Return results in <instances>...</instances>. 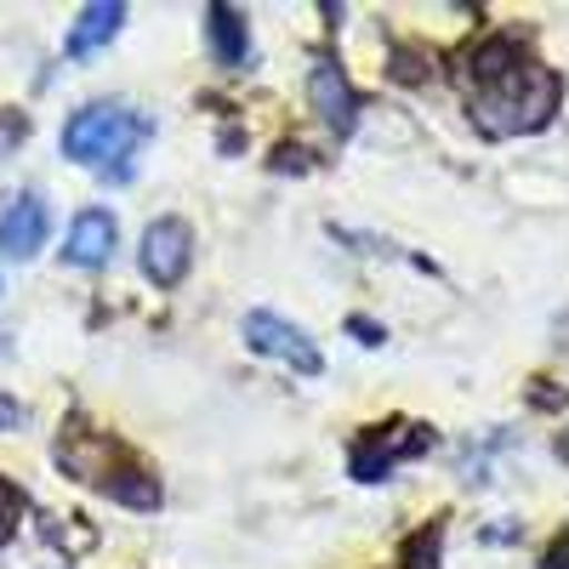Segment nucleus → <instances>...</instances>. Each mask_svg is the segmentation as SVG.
Masks as SVG:
<instances>
[{"label": "nucleus", "instance_id": "1", "mask_svg": "<svg viewBox=\"0 0 569 569\" xmlns=\"http://www.w3.org/2000/svg\"><path fill=\"white\" fill-rule=\"evenodd\" d=\"M558 103V80L525 52V40H485L472 52V109L490 131H536L552 120Z\"/></svg>", "mask_w": 569, "mask_h": 569}, {"label": "nucleus", "instance_id": "5", "mask_svg": "<svg viewBox=\"0 0 569 569\" xmlns=\"http://www.w3.org/2000/svg\"><path fill=\"white\" fill-rule=\"evenodd\" d=\"M46 228H52V206L40 194H18L7 211H0V257L29 262L46 246Z\"/></svg>", "mask_w": 569, "mask_h": 569}, {"label": "nucleus", "instance_id": "6", "mask_svg": "<svg viewBox=\"0 0 569 569\" xmlns=\"http://www.w3.org/2000/svg\"><path fill=\"white\" fill-rule=\"evenodd\" d=\"M114 240H120L114 211H103V206H86V211L69 222L63 262H69V268H103V262L114 257Z\"/></svg>", "mask_w": 569, "mask_h": 569}, {"label": "nucleus", "instance_id": "3", "mask_svg": "<svg viewBox=\"0 0 569 569\" xmlns=\"http://www.w3.org/2000/svg\"><path fill=\"white\" fill-rule=\"evenodd\" d=\"M246 342H251L262 359L291 365L297 376H325V353H319V342L308 337V330H297L284 313H273V308L246 313Z\"/></svg>", "mask_w": 569, "mask_h": 569}, {"label": "nucleus", "instance_id": "10", "mask_svg": "<svg viewBox=\"0 0 569 569\" xmlns=\"http://www.w3.org/2000/svg\"><path fill=\"white\" fill-rule=\"evenodd\" d=\"M211 52L222 69H240L251 58V40H246V12L240 7H211Z\"/></svg>", "mask_w": 569, "mask_h": 569}, {"label": "nucleus", "instance_id": "9", "mask_svg": "<svg viewBox=\"0 0 569 569\" xmlns=\"http://www.w3.org/2000/svg\"><path fill=\"white\" fill-rule=\"evenodd\" d=\"M405 450H427V433H421V427H416V439L365 433V445L353 450V479H359V485H382V479H388V467H393Z\"/></svg>", "mask_w": 569, "mask_h": 569}, {"label": "nucleus", "instance_id": "4", "mask_svg": "<svg viewBox=\"0 0 569 569\" xmlns=\"http://www.w3.org/2000/svg\"><path fill=\"white\" fill-rule=\"evenodd\" d=\"M188 251H194V228L182 217H160L142 228V246H137V262L154 284H177L188 273Z\"/></svg>", "mask_w": 569, "mask_h": 569}, {"label": "nucleus", "instance_id": "13", "mask_svg": "<svg viewBox=\"0 0 569 569\" xmlns=\"http://www.w3.org/2000/svg\"><path fill=\"white\" fill-rule=\"evenodd\" d=\"M7 421H18V405H12V399H0V427H7Z\"/></svg>", "mask_w": 569, "mask_h": 569}, {"label": "nucleus", "instance_id": "8", "mask_svg": "<svg viewBox=\"0 0 569 569\" xmlns=\"http://www.w3.org/2000/svg\"><path fill=\"white\" fill-rule=\"evenodd\" d=\"M126 29V7L120 0H98V7H86L69 29V58H91V52H103V46Z\"/></svg>", "mask_w": 569, "mask_h": 569}, {"label": "nucleus", "instance_id": "11", "mask_svg": "<svg viewBox=\"0 0 569 569\" xmlns=\"http://www.w3.org/2000/svg\"><path fill=\"white\" fill-rule=\"evenodd\" d=\"M23 507H29V501H23V490L7 479V472H0V547H7V541L18 536V518H23Z\"/></svg>", "mask_w": 569, "mask_h": 569}, {"label": "nucleus", "instance_id": "2", "mask_svg": "<svg viewBox=\"0 0 569 569\" xmlns=\"http://www.w3.org/2000/svg\"><path fill=\"white\" fill-rule=\"evenodd\" d=\"M142 137H149V120L126 103H114V98H103V103H86V109L69 114L63 154L74 166H109V160H126Z\"/></svg>", "mask_w": 569, "mask_h": 569}, {"label": "nucleus", "instance_id": "7", "mask_svg": "<svg viewBox=\"0 0 569 569\" xmlns=\"http://www.w3.org/2000/svg\"><path fill=\"white\" fill-rule=\"evenodd\" d=\"M313 103H319L325 126L337 131V137H348L359 126V91L348 86V74H342L337 58H319L313 63Z\"/></svg>", "mask_w": 569, "mask_h": 569}, {"label": "nucleus", "instance_id": "12", "mask_svg": "<svg viewBox=\"0 0 569 569\" xmlns=\"http://www.w3.org/2000/svg\"><path fill=\"white\" fill-rule=\"evenodd\" d=\"M405 563H410V569H439V525L427 530L416 547H405Z\"/></svg>", "mask_w": 569, "mask_h": 569}]
</instances>
